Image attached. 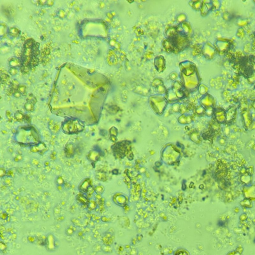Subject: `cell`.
<instances>
[{
	"label": "cell",
	"instance_id": "6da1fadb",
	"mask_svg": "<svg viewBox=\"0 0 255 255\" xmlns=\"http://www.w3.org/2000/svg\"><path fill=\"white\" fill-rule=\"evenodd\" d=\"M231 46V42L226 38H218L214 44L217 53L220 55H224L229 50Z\"/></svg>",
	"mask_w": 255,
	"mask_h": 255
},
{
	"label": "cell",
	"instance_id": "7a4b0ae2",
	"mask_svg": "<svg viewBox=\"0 0 255 255\" xmlns=\"http://www.w3.org/2000/svg\"><path fill=\"white\" fill-rule=\"evenodd\" d=\"M83 128V125L76 121H70L64 124L63 126V129L64 132L69 134L79 132L82 131Z\"/></svg>",
	"mask_w": 255,
	"mask_h": 255
},
{
	"label": "cell",
	"instance_id": "3957f363",
	"mask_svg": "<svg viewBox=\"0 0 255 255\" xmlns=\"http://www.w3.org/2000/svg\"><path fill=\"white\" fill-rule=\"evenodd\" d=\"M203 53L207 59L212 60L215 57L217 52L214 45L208 42L203 47Z\"/></svg>",
	"mask_w": 255,
	"mask_h": 255
},
{
	"label": "cell",
	"instance_id": "277c9868",
	"mask_svg": "<svg viewBox=\"0 0 255 255\" xmlns=\"http://www.w3.org/2000/svg\"><path fill=\"white\" fill-rule=\"evenodd\" d=\"M214 114L217 121L219 123H224L226 122V111L222 108H218L214 110Z\"/></svg>",
	"mask_w": 255,
	"mask_h": 255
},
{
	"label": "cell",
	"instance_id": "5b68a950",
	"mask_svg": "<svg viewBox=\"0 0 255 255\" xmlns=\"http://www.w3.org/2000/svg\"><path fill=\"white\" fill-rule=\"evenodd\" d=\"M202 103L208 108H213L216 105L215 99L210 94H205L202 99Z\"/></svg>",
	"mask_w": 255,
	"mask_h": 255
},
{
	"label": "cell",
	"instance_id": "8992f818",
	"mask_svg": "<svg viewBox=\"0 0 255 255\" xmlns=\"http://www.w3.org/2000/svg\"><path fill=\"white\" fill-rule=\"evenodd\" d=\"M200 10L201 14L203 16L207 15L210 12L213 11L212 1H203Z\"/></svg>",
	"mask_w": 255,
	"mask_h": 255
},
{
	"label": "cell",
	"instance_id": "52a82bcc",
	"mask_svg": "<svg viewBox=\"0 0 255 255\" xmlns=\"http://www.w3.org/2000/svg\"><path fill=\"white\" fill-rule=\"evenodd\" d=\"M237 110L235 107H231L226 111V123H231L235 118Z\"/></svg>",
	"mask_w": 255,
	"mask_h": 255
},
{
	"label": "cell",
	"instance_id": "ba28073f",
	"mask_svg": "<svg viewBox=\"0 0 255 255\" xmlns=\"http://www.w3.org/2000/svg\"><path fill=\"white\" fill-rule=\"evenodd\" d=\"M8 34L12 38H17L20 35L21 31L17 27H10L8 29Z\"/></svg>",
	"mask_w": 255,
	"mask_h": 255
},
{
	"label": "cell",
	"instance_id": "9c48e42d",
	"mask_svg": "<svg viewBox=\"0 0 255 255\" xmlns=\"http://www.w3.org/2000/svg\"><path fill=\"white\" fill-rule=\"evenodd\" d=\"M9 64L10 67H15L18 68L20 67L21 66V62L18 58L12 57L9 60Z\"/></svg>",
	"mask_w": 255,
	"mask_h": 255
},
{
	"label": "cell",
	"instance_id": "30bf717a",
	"mask_svg": "<svg viewBox=\"0 0 255 255\" xmlns=\"http://www.w3.org/2000/svg\"><path fill=\"white\" fill-rule=\"evenodd\" d=\"M248 82L250 84H255V71L252 72L247 78Z\"/></svg>",
	"mask_w": 255,
	"mask_h": 255
},
{
	"label": "cell",
	"instance_id": "8fae6325",
	"mask_svg": "<svg viewBox=\"0 0 255 255\" xmlns=\"http://www.w3.org/2000/svg\"><path fill=\"white\" fill-rule=\"evenodd\" d=\"M213 6V11H217L220 9L221 4L218 1H212Z\"/></svg>",
	"mask_w": 255,
	"mask_h": 255
},
{
	"label": "cell",
	"instance_id": "7c38bea8",
	"mask_svg": "<svg viewBox=\"0 0 255 255\" xmlns=\"http://www.w3.org/2000/svg\"><path fill=\"white\" fill-rule=\"evenodd\" d=\"M24 108L27 111H32L34 110V105L33 103L32 102H27L25 105H24Z\"/></svg>",
	"mask_w": 255,
	"mask_h": 255
},
{
	"label": "cell",
	"instance_id": "4fadbf2b",
	"mask_svg": "<svg viewBox=\"0 0 255 255\" xmlns=\"http://www.w3.org/2000/svg\"><path fill=\"white\" fill-rule=\"evenodd\" d=\"M57 15L58 17H59V18H61V19L65 18L66 17V11L62 9H59L58 10L57 13Z\"/></svg>",
	"mask_w": 255,
	"mask_h": 255
},
{
	"label": "cell",
	"instance_id": "5bb4252c",
	"mask_svg": "<svg viewBox=\"0 0 255 255\" xmlns=\"http://www.w3.org/2000/svg\"><path fill=\"white\" fill-rule=\"evenodd\" d=\"M20 84H20L18 81L16 79H14L11 83V88L14 90L18 89Z\"/></svg>",
	"mask_w": 255,
	"mask_h": 255
},
{
	"label": "cell",
	"instance_id": "9a60e30c",
	"mask_svg": "<svg viewBox=\"0 0 255 255\" xmlns=\"http://www.w3.org/2000/svg\"><path fill=\"white\" fill-rule=\"evenodd\" d=\"M8 72L11 76H15L18 73V68H15V67H10Z\"/></svg>",
	"mask_w": 255,
	"mask_h": 255
},
{
	"label": "cell",
	"instance_id": "2e32d148",
	"mask_svg": "<svg viewBox=\"0 0 255 255\" xmlns=\"http://www.w3.org/2000/svg\"><path fill=\"white\" fill-rule=\"evenodd\" d=\"M26 89H27V88H26V86L24 84H21L18 87V91H19L21 93V95H24L26 93Z\"/></svg>",
	"mask_w": 255,
	"mask_h": 255
},
{
	"label": "cell",
	"instance_id": "e0dca14e",
	"mask_svg": "<svg viewBox=\"0 0 255 255\" xmlns=\"http://www.w3.org/2000/svg\"><path fill=\"white\" fill-rule=\"evenodd\" d=\"M238 34V35H237V37L239 38H244L245 37V31L242 28H240L238 29V30L237 31V34Z\"/></svg>",
	"mask_w": 255,
	"mask_h": 255
},
{
	"label": "cell",
	"instance_id": "ac0fdd59",
	"mask_svg": "<svg viewBox=\"0 0 255 255\" xmlns=\"http://www.w3.org/2000/svg\"><path fill=\"white\" fill-rule=\"evenodd\" d=\"M5 29H6V27H5V25H3L2 24H1V27H0V35H1V37H3V35L5 34Z\"/></svg>",
	"mask_w": 255,
	"mask_h": 255
},
{
	"label": "cell",
	"instance_id": "d6986e66",
	"mask_svg": "<svg viewBox=\"0 0 255 255\" xmlns=\"http://www.w3.org/2000/svg\"><path fill=\"white\" fill-rule=\"evenodd\" d=\"M21 93H20L18 91H15V92L14 93V97L15 98H18L21 97Z\"/></svg>",
	"mask_w": 255,
	"mask_h": 255
},
{
	"label": "cell",
	"instance_id": "ffe728a7",
	"mask_svg": "<svg viewBox=\"0 0 255 255\" xmlns=\"http://www.w3.org/2000/svg\"><path fill=\"white\" fill-rule=\"evenodd\" d=\"M254 2H255V1H254Z\"/></svg>",
	"mask_w": 255,
	"mask_h": 255
}]
</instances>
